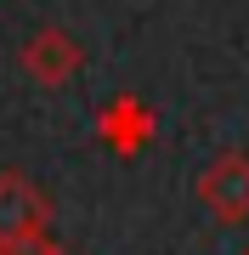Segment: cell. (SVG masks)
<instances>
[{
  "instance_id": "cell-1",
  "label": "cell",
  "mask_w": 249,
  "mask_h": 255,
  "mask_svg": "<svg viewBox=\"0 0 249 255\" xmlns=\"http://www.w3.org/2000/svg\"><path fill=\"white\" fill-rule=\"evenodd\" d=\"M198 199L210 204L221 221H244L249 216V159L244 153H221L210 170L198 176Z\"/></svg>"
},
{
  "instance_id": "cell-2",
  "label": "cell",
  "mask_w": 249,
  "mask_h": 255,
  "mask_svg": "<svg viewBox=\"0 0 249 255\" xmlns=\"http://www.w3.org/2000/svg\"><path fill=\"white\" fill-rule=\"evenodd\" d=\"M46 216H51V210H46V193H40V187H28L17 170L0 176V244L40 233V227H46Z\"/></svg>"
},
{
  "instance_id": "cell-3",
  "label": "cell",
  "mask_w": 249,
  "mask_h": 255,
  "mask_svg": "<svg viewBox=\"0 0 249 255\" xmlns=\"http://www.w3.org/2000/svg\"><path fill=\"white\" fill-rule=\"evenodd\" d=\"M23 68L34 74L40 85H68L80 74V40H68L63 28H40L23 46Z\"/></svg>"
},
{
  "instance_id": "cell-4",
  "label": "cell",
  "mask_w": 249,
  "mask_h": 255,
  "mask_svg": "<svg viewBox=\"0 0 249 255\" xmlns=\"http://www.w3.org/2000/svg\"><path fill=\"white\" fill-rule=\"evenodd\" d=\"M96 125H102V142H108L113 153H142V147L153 142V114L142 108L136 97H119V102H108Z\"/></svg>"
},
{
  "instance_id": "cell-5",
  "label": "cell",
  "mask_w": 249,
  "mask_h": 255,
  "mask_svg": "<svg viewBox=\"0 0 249 255\" xmlns=\"http://www.w3.org/2000/svg\"><path fill=\"white\" fill-rule=\"evenodd\" d=\"M0 255H51V244L40 233H28V238H11V244H0Z\"/></svg>"
},
{
  "instance_id": "cell-6",
  "label": "cell",
  "mask_w": 249,
  "mask_h": 255,
  "mask_svg": "<svg viewBox=\"0 0 249 255\" xmlns=\"http://www.w3.org/2000/svg\"><path fill=\"white\" fill-rule=\"evenodd\" d=\"M51 255H63V250H51Z\"/></svg>"
}]
</instances>
